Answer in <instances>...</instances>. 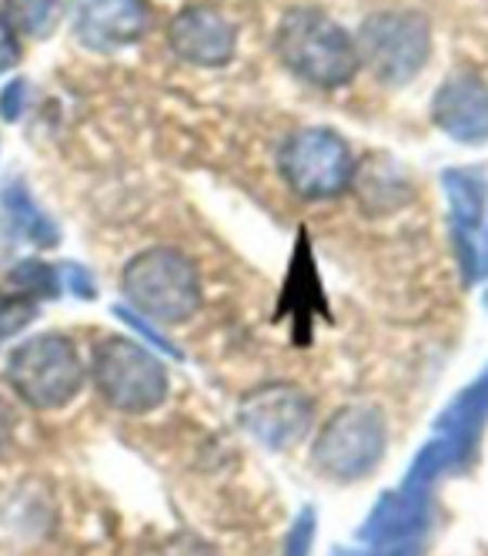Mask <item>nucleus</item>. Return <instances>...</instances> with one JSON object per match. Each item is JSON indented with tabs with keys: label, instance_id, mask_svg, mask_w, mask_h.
I'll return each mask as SVG.
<instances>
[{
	"label": "nucleus",
	"instance_id": "1",
	"mask_svg": "<svg viewBox=\"0 0 488 556\" xmlns=\"http://www.w3.org/2000/svg\"><path fill=\"white\" fill-rule=\"evenodd\" d=\"M274 54L298 81L338 91L358 74L355 37L318 8H288L274 27Z\"/></svg>",
	"mask_w": 488,
	"mask_h": 556
},
{
	"label": "nucleus",
	"instance_id": "2",
	"mask_svg": "<svg viewBox=\"0 0 488 556\" xmlns=\"http://www.w3.org/2000/svg\"><path fill=\"white\" fill-rule=\"evenodd\" d=\"M128 302L154 323H188L201 305V278L194 262L168 245L138 252L120 275Z\"/></svg>",
	"mask_w": 488,
	"mask_h": 556
},
{
	"label": "nucleus",
	"instance_id": "3",
	"mask_svg": "<svg viewBox=\"0 0 488 556\" xmlns=\"http://www.w3.org/2000/svg\"><path fill=\"white\" fill-rule=\"evenodd\" d=\"M358 64L375 74V81L401 88L415 81L432 58V24L419 11H375L361 21Z\"/></svg>",
	"mask_w": 488,
	"mask_h": 556
},
{
	"label": "nucleus",
	"instance_id": "4",
	"mask_svg": "<svg viewBox=\"0 0 488 556\" xmlns=\"http://www.w3.org/2000/svg\"><path fill=\"white\" fill-rule=\"evenodd\" d=\"M278 172L305 202H332L351 188L358 162L338 131L301 128L278 148Z\"/></svg>",
	"mask_w": 488,
	"mask_h": 556
},
{
	"label": "nucleus",
	"instance_id": "5",
	"mask_svg": "<svg viewBox=\"0 0 488 556\" xmlns=\"http://www.w3.org/2000/svg\"><path fill=\"white\" fill-rule=\"evenodd\" d=\"M385 446H388V429L382 409L369 403H351L342 406L321 426L311 459L329 480L355 483L382 463Z\"/></svg>",
	"mask_w": 488,
	"mask_h": 556
},
{
	"label": "nucleus",
	"instance_id": "6",
	"mask_svg": "<svg viewBox=\"0 0 488 556\" xmlns=\"http://www.w3.org/2000/svg\"><path fill=\"white\" fill-rule=\"evenodd\" d=\"M94 382L107 406L144 416L168 400V369L134 339H104L94 349Z\"/></svg>",
	"mask_w": 488,
	"mask_h": 556
},
{
	"label": "nucleus",
	"instance_id": "7",
	"mask_svg": "<svg viewBox=\"0 0 488 556\" xmlns=\"http://www.w3.org/2000/svg\"><path fill=\"white\" fill-rule=\"evenodd\" d=\"M8 379L24 403L37 409H61L85 386V366L64 336H37L14 349Z\"/></svg>",
	"mask_w": 488,
	"mask_h": 556
},
{
	"label": "nucleus",
	"instance_id": "8",
	"mask_svg": "<svg viewBox=\"0 0 488 556\" xmlns=\"http://www.w3.org/2000/svg\"><path fill=\"white\" fill-rule=\"evenodd\" d=\"M311 395L292 382H265L252 389L237 406L244 432L271 453H284L305 440L311 429Z\"/></svg>",
	"mask_w": 488,
	"mask_h": 556
},
{
	"label": "nucleus",
	"instance_id": "9",
	"mask_svg": "<svg viewBox=\"0 0 488 556\" xmlns=\"http://www.w3.org/2000/svg\"><path fill=\"white\" fill-rule=\"evenodd\" d=\"M168 48L191 67L218 71L237 51V27L211 4H188L168 24Z\"/></svg>",
	"mask_w": 488,
	"mask_h": 556
},
{
	"label": "nucleus",
	"instance_id": "10",
	"mask_svg": "<svg viewBox=\"0 0 488 556\" xmlns=\"http://www.w3.org/2000/svg\"><path fill=\"white\" fill-rule=\"evenodd\" d=\"M432 122L455 144H488V85L475 71H452L432 94Z\"/></svg>",
	"mask_w": 488,
	"mask_h": 556
},
{
	"label": "nucleus",
	"instance_id": "11",
	"mask_svg": "<svg viewBox=\"0 0 488 556\" xmlns=\"http://www.w3.org/2000/svg\"><path fill=\"white\" fill-rule=\"evenodd\" d=\"M441 188H445V198H449V231H452L455 258H459L465 286H472L478 278L475 245H478V235L488 215V175L485 168H445Z\"/></svg>",
	"mask_w": 488,
	"mask_h": 556
},
{
	"label": "nucleus",
	"instance_id": "12",
	"mask_svg": "<svg viewBox=\"0 0 488 556\" xmlns=\"http://www.w3.org/2000/svg\"><path fill=\"white\" fill-rule=\"evenodd\" d=\"M151 27L147 0H77L74 34L88 51L114 54L138 45Z\"/></svg>",
	"mask_w": 488,
	"mask_h": 556
},
{
	"label": "nucleus",
	"instance_id": "13",
	"mask_svg": "<svg viewBox=\"0 0 488 556\" xmlns=\"http://www.w3.org/2000/svg\"><path fill=\"white\" fill-rule=\"evenodd\" d=\"M428 506H432L428 493L401 486L378 500V506L372 509L369 520H364L358 536L364 543H378V546L419 540V533L428 527Z\"/></svg>",
	"mask_w": 488,
	"mask_h": 556
},
{
	"label": "nucleus",
	"instance_id": "14",
	"mask_svg": "<svg viewBox=\"0 0 488 556\" xmlns=\"http://www.w3.org/2000/svg\"><path fill=\"white\" fill-rule=\"evenodd\" d=\"M281 312L298 323V342L311 336V319L314 312L324 315V299H321V282H318V271H314V258H311V245H308V235H298V249L292 258V271H288V282H284L281 292Z\"/></svg>",
	"mask_w": 488,
	"mask_h": 556
},
{
	"label": "nucleus",
	"instance_id": "15",
	"mask_svg": "<svg viewBox=\"0 0 488 556\" xmlns=\"http://www.w3.org/2000/svg\"><path fill=\"white\" fill-rule=\"evenodd\" d=\"M0 208H4L11 228L24 238V242L30 245H40V249H51L57 245V225L37 208L34 194L21 185V181H11L4 185V191H0Z\"/></svg>",
	"mask_w": 488,
	"mask_h": 556
},
{
	"label": "nucleus",
	"instance_id": "16",
	"mask_svg": "<svg viewBox=\"0 0 488 556\" xmlns=\"http://www.w3.org/2000/svg\"><path fill=\"white\" fill-rule=\"evenodd\" d=\"M61 4H64V0H4L11 21L30 37H44V34L54 30Z\"/></svg>",
	"mask_w": 488,
	"mask_h": 556
},
{
	"label": "nucleus",
	"instance_id": "17",
	"mask_svg": "<svg viewBox=\"0 0 488 556\" xmlns=\"http://www.w3.org/2000/svg\"><path fill=\"white\" fill-rule=\"evenodd\" d=\"M11 282L30 295H57V286H61L54 268L44 262H21L11 275Z\"/></svg>",
	"mask_w": 488,
	"mask_h": 556
},
{
	"label": "nucleus",
	"instance_id": "18",
	"mask_svg": "<svg viewBox=\"0 0 488 556\" xmlns=\"http://www.w3.org/2000/svg\"><path fill=\"white\" fill-rule=\"evenodd\" d=\"M37 315V305L30 299H0V342L17 336Z\"/></svg>",
	"mask_w": 488,
	"mask_h": 556
},
{
	"label": "nucleus",
	"instance_id": "19",
	"mask_svg": "<svg viewBox=\"0 0 488 556\" xmlns=\"http://www.w3.org/2000/svg\"><path fill=\"white\" fill-rule=\"evenodd\" d=\"M311 546H314V509L305 506L298 513V520L292 523L288 536H284L281 556H311Z\"/></svg>",
	"mask_w": 488,
	"mask_h": 556
},
{
	"label": "nucleus",
	"instance_id": "20",
	"mask_svg": "<svg viewBox=\"0 0 488 556\" xmlns=\"http://www.w3.org/2000/svg\"><path fill=\"white\" fill-rule=\"evenodd\" d=\"M61 278H64V286L74 292V295H80V299H94L98 292H94V278L80 268V265H64L61 268Z\"/></svg>",
	"mask_w": 488,
	"mask_h": 556
},
{
	"label": "nucleus",
	"instance_id": "21",
	"mask_svg": "<svg viewBox=\"0 0 488 556\" xmlns=\"http://www.w3.org/2000/svg\"><path fill=\"white\" fill-rule=\"evenodd\" d=\"M24 101H27V85L24 81H11L4 88V94H0V114H4L8 122H17V117L24 114Z\"/></svg>",
	"mask_w": 488,
	"mask_h": 556
},
{
	"label": "nucleus",
	"instance_id": "22",
	"mask_svg": "<svg viewBox=\"0 0 488 556\" xmlns=\"http://www.w3.org/2000/svg\"><path fill=\"white\" fill-rule=\"evenodd\" d=\"M21 58V48H17V37H14V27L0 17V74L11 71Z\"/></svg>",
	"mask_w": 488,
	"mask_h": 556
},
{
	"label": "nucleus",
	"instance_id": "23",
	"mask_svg": "<svg viewBox=\"0 0 488 556\" xmlns=\"http://www.w3.org/2000/svg\"><path fill=\"white\" fill-rule=\"evenodd\" d=\"M475 271H478V278L488 275V222H485V228L478 235V245H475Z\"/></svg>",
	"mask_w": 488,
	"mask_h": 556
}]
</instances>
